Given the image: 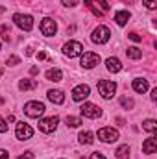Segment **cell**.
Returning a JSON list of instances; mask_svg holds the SVG:
<instances>
[{"label": "cell", "mask_w": 157, "mask_h": 159, "mask_svg": "<svg viewBox=\"0 0 157 159\" xmlns=\"http://www.w3.org/2000/svg\"><path fill=\"white\" fill-rule=\"evenodd\" d=\"M24 115L26 117H32V119H39L41 115L46 111V107H44V104L43 102H37V100H34V102H28L26 106H24Z\"/></svg>", "instance_id": "1"}, {"label": "cell", "mask_w": 157, "mask_h": 159, "mask_svg": "<svg viewBox=\"0 0 157 159\" xmlns=\"http://www.w3.org/2000/svg\"><path fill=\"white\" fill-rule=\"evenodd\" d=\"M98 91H100L102 98L109 100V98H113L115 93H117V83H115V81H109V80H100V81H98Z\"/></svg>", "instance_id": "2"}, {"label": "cell", "mask_w": 157, "mask_h": 159, "mask_svg": "<svg viewBox=\"0 0 157 159\" xmlns=\"http://www.w3.org/2000/svg\"><path fill=\"white\" fill-rule=\"evenodd\" d=\"M13 22H15L20 30H24V32H30V30L34 28V17H32V15L15 13V15H13Z\"/></svg>", "instance_id": "3"}, {"label": "cell", "mask_w": 157, "mask_h": 159, "mask_svg": "<svg viewBox=\"0 0 157 159\" xmlns=\"http://www.w3.org/2000/svg\"><path fill=\"white\" fill-rule=\"evenodd\" d=\"M111 37V32H109V28L107 26H98L94 32H92V35H91V41L92 43H96V44H104V43H107Z\"/></svg>", "instance_id": "4"}, {"label": "cell", "mask_w": 157, "mask_h": 159, "mask_svg": "<svg viewBox=\"0 0 157 159\" xmlns=\"http://www.w3.org/2000/svg\"><path fill=\"white\" fill-rule=\"evenodd\" d=\"M100 56L98 54H94V52H85L83 56H81V67L83 69H94L96 65H100Z\"/></svg>", "instance_id": "5"}, {"label": "cell", "mask_w": 157, "mask_h": 159, "mask_svg": "<svg viewBox=\"0 0 157 159\" xmlns=\"http://www.w3.org/2000/svg\"><path fill=\"white\" fill-rule=\"evenodd\" d=\"M81 52H83V44H81L79 41H69V43L63 46V54L69 56V57H78Z\"/></svg>", "instance_id": "6"}, {"label": "cell", "mask_w": 157, "mask_h": 159, "mask_svg": "<svg viewBox=\"0 0 157 159\" xmlns=\"http://www.w3.org/2000/svg\"><path fill=\"white\" fill-rule=\"evenodd\" d=\"M79 111H81V115L87 117V119H98V117L102 115V109H100L98 106H94V104H89V102L81 104Z\"/></svg>", "instance_id": "7"}, {"label": "cell", "mask_w": 157, "mask_h": 159, "mask_svg": "<svg viewBox=\"0 0 157 159\" xmlns=\"http://www.w3.org/2000/svg\"><path fill=\"white\" fill-rule=\"evenodd\" d=\"M56 32H57V24H56V20L54 19H43L41 20V34L43 35H46V37H52V35H56Z\"/></svg>", "instance_id": "8"}, {"label": "cell", "mask_w": 157, "mask_h": 159, "mask_svg": "<svg viewBox=\"0 0 157 159\" xmlns=\"http://www.w3.org/2000/svg\"><path fill=\"white\" fill-rule=\"evenodd\" d=\"M57 124H59V117H48V119L39 120V129L43 133H52L56 131Z\"/></svg>", "instance_id": "9"}, {"label": "cell", "mask_w": 157, "mask_h": 159, "mask_svg": "<svg viewBox=\"0 0 157 159\" xmlns=\"http://www.w3.org/2000/svg\"><path fill=\"white\" fill-rule=\"evenodd\" d=\"M98 139L102 143H115V141H118V131L113 128H102V129H98Z\"/></svg>", "instance_id": "10"}, {"label": "cell", "mask_w": 157, "mask_h": 159, "mask_svg": "<svg viewBox=\"0 0 157 159\" xmlns=\"http://www.w3.org/2000/svg\"><path fill=\"white\" fill-rule=\"evenodd\" d=\"M15 135H17V139H20V141H28V139H32L34 129H32L28 124L19 122V124H17V129H15Z\"/></svg>", "instance_id": "11"}, {"label": "cell", "mask_w": 157, "mask_h": 159, "mask_svg": "<svg viewBox=\"0 0 157 159\" xmlns=\"http://www.w3.org/2000/svg\"><path fill=\"white\" fill-rule=\"evenodd\" d=\"M91 94V89H89V85H78V87H74L72 89V100L74 102H83L87 96Z\"/></svg>", "instance_id": "12"}, {"label": "cell", "mask_w": 157, "mask_h": 159, "mask_svg": "<svg viewBox=\"0 0 157 159\" xmlns=\"http://www.w3.org/2000/svg\"><path fill=\"white\" fill-rule=\"evenodd\" d=\"M155 150H157V139H155V135L152 133V137L142 143V152L144 154H155Z\"/></svg>", "instance_id": "13"}, {"label": "cell", "mask_w": 157, "mask_h": 159, "mask_svg": "<svg viewBox=\"0 0 157 159\" xmlns=\"http://www.w3.org/2000/svg\"><path fill=\"white\" fill-rule=\"evenodd\" d=\"M46 96H48L50 102H54V104H57V106L65 102V94H63V91H57V89H50Z\"/></svg>", "instance_id": "14"}, {"label": "cell", "mask_w": 157, "mask_h": 159, "mask_svg": "<svg viewBox=\"0 0 157 159\" xmlns=\"http://www.w3.org/2000/svg\"><path fill=\"white\" fill-rule=\"evenodd\" d=\"M105 67H107L109 72H120L122 70V63H120L118 57H107L105 59Z\"/></svg>", "instance_id": "15"}, {"label": "cell", "mask_w": 157, "mask_h": 159, "mask_svg": "<svg viewBox=\"0 0 157 159\" xmlns=\"http://www.w3.org/2000/svg\"><path fill=\"white\" fill-rule=\"evenodd\" d=\"M133 91H137V93H141V94H144L146 91H148V81L146 80H133Z\"/></svg>", "instance_id": "16"}, {"label": "cell", "mask_w": 157, "mask_h": 159, "mask_svg": "<svg viewBox=\"0 0 157 159\" xmlns=\"http://www.w3.org/2000/svg\"><path fill=\"white\" fill-rule=\"evenodd\" d=\"M129 17H131V13H129V11H126V9H124V11H117V13H115V20H117L118 26H124V24L129 20Z\"/></svg>", "instance_id": "17"}, {"label": "cell", "mask_w": 157, "mask_h": 159, "mask_svg": "<svg viewBox=\"0 0 157 159\" xmlns=\"http://www.w3.org/2000/svg\"><path fill=\"white\" fill-rule=\"evenodd\" d=\"M61 78H63V72L59 69H50L46 72V80L48 81H61Z\"/></svg>", "instance_id": "18"}, {"label": "cell", "mask_w": 157, "mask_h": 159, "mask_svg": "<svg viewBox=\"0 0 157 159\" xmlns=\"http://www.w3.org/2000/svg\"><path fill=\"white\" fill-rule=\"evenodd\" d=\"M35 87H37V83L32 81V80H28V78H24V80L19 81V89H20V91H30V89H35Z\"/></svg>", "instance_id": "19"}, {"label": "cell", "mask_w": 157, "mask_h": 159, "mask_svg": "<svg viewBox=\"0 0 157 159\" xmlns=\"http://www.w3.org/2000/svg\"><path fill=\"white\" fill-rule=\"evenodd\" d=\"M78 139H79V143H81V144H92L94 135H92L91 131H81V133L78 135Z\"/></svg>", "instance_id": "20"}, {"label": "cell", "mask_w": 157, "mask_h": 159, "mask_svg": "<svg viewBox=\"0 0 157 159\" xmlns=\"http://www.w3.org/2000/svg\"><path fill=\"white\" fill-rule=\"evenodd\" d=\"M142 129L144 131H148V133H155L157 131V122L154 119H148L142 122Z\"/></svg>", "instance_id": "21"}, {"label": "cell", "mask_w": 157, "mask_h": 159, "mask_svg": "<svg viewBox=\"0 0 157 159\" xmlns=\"http://www.w3.org/2000/svg\"><path fill=\"white\" fill-rule=\"evenodd\" d=\"M126 56L131 57V59H141V57H142V50H139L137 46H129V48L126 50Z\"/></svg>", "instance_id": "22"}, {"label": "cell", "mask_w": 157, "mask_h": 159, "mask_svg": "<svg viewBox=\"0 0 157 159\" xmlns=\"http://www.w3.org/2000/svg\"><path fill=\"white\" fill-rule=\"evenodd\" d=\"M115 154H117V157H118V159H128V157H129V146H128V144L120 146V148H118Z\"/></svg>", "instance_id": "23"}, {"label": "cell", "mask_w": 157, "mask_h": 159, "mask_svg": "<svg viewBox=\"0 0 157 159\" xmlns=\"http://www.w3.org/2000/svg\"><path fill=\"white\" fill-rule=\"evenodd\" d=\"M65 122H67V126H70V128H78L79 124H81V119H78V117H67Z\"/></svg>", "instance_id": "24"}, {"label": "cell", "mask_w": 157, "mask_h": 159, "mask_svg": "<svg viewBox=\"0 0 157 159\" xmlns=\"http://www.w3.org/2000/svg\"><path fill=\"white\" fill-rule=\"evenodd\" d=\"M120 106L126 107V109H133V100L128 98V96H122V98H120Z\"/></svg>", "instance_id": "25"}, {"label": "cell", "mask_w": 157, "mask_h": 159, "mask_svg": "<svg viewBox=\"0 0 157 159\" xmlns=\"http://www.w3.org/2000/svg\"><path fill=\"white\" fill-rule=\"evenodd\" d=\"M19 63H20V57H19V56H9V57H7V65L15 67V65H19Z\"/></svg>", "instance_id": "26"}, {"label": "cell", "mask_w": 157, "mask_h": 159, "mask_svg": "<svg viewBox=\"0 0 157 159\" xmlns=\"http://www.w3.org/2000/svg\"><path fill=\"white\" fill-rule=\"evenodd\" d=\"M79 0H61V4L65 6V7H74V6H78Z\"/></svg>", "instance_id": "27"}, {"label": "cell", "mask_w": 157, "mask_h": 159, "mask_svg": "<svg viewBox=\"0 0 157 159\" xmlns=\"http://www.w3.org/2000/svg\"><path fill=\"white\" fill-rule=\"evenodd\" d=\"M142 2H144V6L148 9H155L157 7V0H142Z\"/></svg>", "instance_id": "28"}, {"label": "cell", "mask_w": 157, "mask_h": 159, "mask_svg": "<svg viewBox=\"0 0 157 159\" xmlns=\"http://www.w3.org/2000/svg\"><path fill=\"white\" fill-rule=\"evenodd\" d=\"M2 39L9 41V28L7 26H2Z\"/></svg>", "instance_id": "29"}, {"label": "cell", "mask_w": 157, "mask_h": 159, "mask_svg": "<svg viewBox=\"0 0 157 159\" xmlns=\"http://www.w3.org/2000/svg\"><path fill=\"white\" fill-rule=\"evenodd\" d=\"M128 37L131 41H135V43H139V41H142V37L139 35V34H135V32H131V34H128Z\"/></svg>", "instance_id": "30"}, {"label": "cell", "mask_w": 157, "mask_h": 159, "mask_svg": "<svg viewBox=\"0 0 157 159\" xmlns=\"http://www.w3.org/2000/svg\"><path fill=\"white\" fill-rule=\"evenodd\" d=\"M96 2H98V4H100V7H102V9H104V11H107V9H109V7H111V6H109V2H107V0H96Z\"/></svg>", "instance_id": "31"}, {"label": "cell", "mask_w": 157, "mask_h": 159, "mask_svg": "<svg viewBox=\"0 0 157 159\" xmlns=\"http://www.w3.org/2000/svg\"><path fill=\"white\" fill-rule=\"evenodd\" d=\"M7 131V122L4 119H0V133H6Z\"/></svg>", "instance_id": "32"}, {"label": "cell", "mask_w": 157, "mask_h": 159, "mask_svg": "<svg viewBox=\"0 0 157 159\" xmlns=\"http://www.w3.org/2000/svg\"><path fill=\"white\" fill-rule=\"evenodd\" d=\"M17 159H34V154H32V152H24L22 156H19Z\"/></svg>", "instance_id": "33"}, {"label": "cell", "mask_w": 157, "mask_h": 159, "mask_svg": "<svg viewBox=\"0 0 157 159\" xmlns=\"http://www.w3.org/2000/svg\"><path fill=\"white\" fill-rule=\"evenodd\" d=\"M89 159H105V156L100 154V152H94V154H91V157Z\"/></svg>", "instance_id": "34"}, {"label": "cell", "mask_w": 157, "mask_h": 159, "mask_svg": "<svg viewBox=\"0 0 157 159\" xmlns=\"http://www.w3.org/2000/svg\"><path fill=\"white\" fill-rule=\"evenodd\" d=\"M7 157H9V154L6 150H0V159H7Z\"/></svg>", "instance_id": "35"}, {"label": "cell", "mask_w": 157, "mask_h": 159, "mask_svg": "<svg viewBox=\"0 0 157 159\" xmlns=\"http://www.w3.org/2000/svg\"><path fill=\"white\" fill-rule=\"evenodd\" d=\"M37 72H39V67H32L30 69V74H37Z\"/></svg>", "instance_id": "36"}, {"label": "cell", "mask_w": 157, "mask_h": 159, "mask_svg": "<svg viewBox=\"0 0 157 159\" xmlns=\"http://www.w3.org/2000/svg\"><path fill=\"white\" fill-rule=\"evenodd\" d=\"M152 100H154V102L157 100V89H152Z\"/></svg>", "instance_id": "37"}, {"label": "cell", "mask_w": 157, "mask_h": 159, "mask_svg": "<svg viewBox=\"0 0 157 159\" xmlns=\"http://www.w3.org/2000/svg\"><path fill=\"white\" fill-rule=\"evenodd\" d=\"M37 59H46V54H44V52H39V54H37Z\"/></svg>", "instance_id": "38"}, {"label": "cell", "mask_w": 157, "mask_h": 159, "mask_svg": "<svg viewBox=\"0 0 157 159\" xmlns=\"http://www.w3.org/2000/svg\"><path fill=\"white\" fill-rule=\"evenodd\" d=\"M83 2H85V6H87V7H91V6H92V0H83Z\"/></svg>", "instance_id": "39"}, {"label": "cell", "mask_w": 157, "mask_h": 159, "mask_svg": "<svg viewBox=\"0 0 157 159\" xmlns=\"http://www.w3.org/2000/svg\"><path fill=\"white\" fill-rule=\"evenodd\" d=\"M0 78H2V69H0Z\"/></svg>", "instance_id": "40"}, {"label": "cell", "mask_w": 157, "mask_h": 159, "mask_svg": "<svg viewBox=\"0 0 157 159\" xmlns=\"http://www.w3.org/2000/svg\"><path fill=\"white\" fill-rule=\"evenodd\" d=\"M0 48H2V44H0Z\"/></svg>", "instance_id": "41"}, {"label": "cell", "mask_w": 157, "mask_h": 159, "mask_svg": "<svg viewBox=\"0 0 157 159\" xmlns=\"http://www.w3.org/2000/svg\"><path fill=\"white\" fill-rule=\"evenodd\" d=\"M81 159H85V157H81Z\"/></svg>", "instance_id": "42"}]
</instances>
